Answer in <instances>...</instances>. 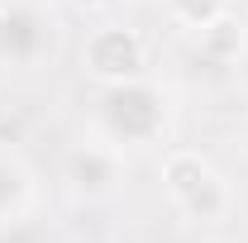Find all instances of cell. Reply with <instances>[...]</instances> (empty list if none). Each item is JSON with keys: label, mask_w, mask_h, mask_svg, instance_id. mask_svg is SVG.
<instances>
[{"label": "cell", "mask_w": 248, "mask_h": 243, "mask_svg": "<svg viewBox=\"0 0 248 243\" xmlns=\"http://www.w3.org/2000/svg\"><path fill=\"white\" fill-rule=\"evenodd\" d=\"M86 62H91V72H100V76H134V72H139V62H143V48H139V38H134V33L105 29V33H95Z\"/></svg>", "instance_id": "6da1fadb"}, {"label": "cell", "mask_w": 248, "mask_h": 243, "mask_svg": "<svg viewBox=\"0 0 248 243\" xmlns=\"http://www.w3.org/2000/svg\"><path fill=\"white\" fill-rule=\"evenodd\" d=\"M38 19H33L29 10H10L5 19H0V53H10V58H29L33 43H38Z\"/></svg>", "instance_id": "7a4b0ae2"}, {"label": "cell", "mask_w": 248, "mask_h": 243, "mask_svg": "<svg viewBox=\"0 0 248 243\" xmlns=\"http://www.w3.org/2000/svg\"><path fill=\"white\" fill-rule=\"evenodd\" d=\"M186 5H201V29H210L224 10V0H177V10H186Z\"/></svg>", "instance_id": "3957f363"}]
</instances>
